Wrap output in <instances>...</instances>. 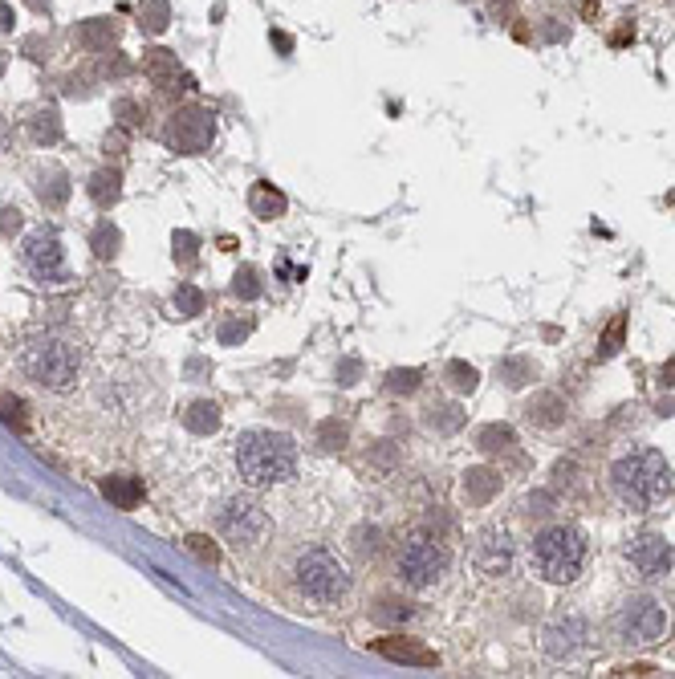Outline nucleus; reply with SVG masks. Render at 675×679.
Returning a JSON list of instances; mask_svg holds the SVG:
<instances>
[{"label": "nucleus", "mask_w": 675, "mask_h": 679, "mask_svg": "<svg viewBox=\"0 0 675 679\" xmlns=\"http://www.w3.org/2000/svg\"><path fill=\"white\" fill-rule=\"evenodd\" d=\"M610 492L619 497V505H627L631 513H651L655 505L667 501L671 492V468L655 448H639L627 452L610 464Z\"/></svg>", "instance_id": "obj_1"}, {"label": "nucleus", "mask_w": 675, "mask_h": 679, "mask_svg": "<svg viewBox=\"0 0 675 679\" xmlns=\"http://www.w3.org/2000/svg\"><path fill=\"white\" fill-rule=\"evenodd\" d=\"M236 468L253 488L285 484L297 472V444L281 431H244L236 440Z\"/></svg>", "instance_id": "obj_2"}, {"label": "nucleus", "mask_w": 675, "mask_h": 679, "mask_svg": "<svg viewBox=\"0 0 675 679\" xmlns=\"http://www.w3.org/2000/svg\"><path fill=\"white\" fill-rule=\"evenodd\" d=\"M21 370L45 391L61 395V391H74L78 375H82V350L78 342H70L66 334H41L25 346L21 354Z\"/></svg>", "instance_id": "obj_3"}, {"label": "nucleus", "mask_w": 675, "mask_h": 679, "mask_svg": "<svg viewBox=\"0 0 675 679\" xmlns=\"http://www.w3.org/2000/svg\"><path fill=\"white\" fill-rule=\"evenodd\" d=\"M529 566L537 578L570 586L586 566V533L578 525H549L529 545Z\"/></svg>", "instance_id": "obj_4"}, {"label": "nucleus", "mask_w": 675, "mask_h": 679, "mask_svg": "<svg viewBox=\"0 0 675 679\" xmlns=\"http://www.w3.org/2000/svg\"><path fill=\"white\" fill-rule=\"evenodd\" d=\"M293 582H297V590L305 598L318 602V606H334V602H342L350 594V570L330 549H305L301 558L293 562Z\"/></svg>", "instance_id": "obj_5"}, {"label": "nucleus", "mask_w": 675, "mask_h": 679, "mask_svg": "<svg viewBox=\"0 0 675 679\" xmlns=\"http://www.w3.org/2000/svg\"><path fill=\"white\" fill-rule=\"evenodd\" d=\"M448 566H452L448 545H444L440 537H427V533H415V537L403 545V553H399V578H403V586H411V590L436 586V582L448 574Z\"/></svg>", "instance_id": "obj_6"}, {"label": "nucleus", "mask_w": 675, "mask_h": 679, "mask_svg": "<svg viewBox=\"0 0 675 679\" xmlns=\"http://www.w3.org/2000/svg\"><path fill=\"white\" fill-rule=\"evenodd\" d=\"M610 631H615V639L627 643V647H655L667 635V610L655 598H631L615 614Z\"/></svg>", "instance_id": "obj_7"}, {"label": "nucleus", "mask_w": 675, "mask_h": 679, "mask_svg": "<svg viewBox=\"0 0 675 679\" xmlns=\"http://www.w3.org/2000/svg\"><path fill=\"white\" fill-rule=\"evenodd\" d=\"M212 139H216V118L204 106L175 110L167 118V127H163V143L171 151H179V155H204L212 147Z\"/></svg>", "instance_id": "obj_8"}, {"label": "nucleus", "mask_w": 675, "mask_h": 679, "mask_svg": "<svg viewBox=\"0 0 675 679\" xmlns=\"http://www.w3.org/2000/svg\"><path fill=\"white\" fill-rule=\"evenodd\" d=\"M216 533L232 545H257L269 533V513L253 497H232L216 509Z\"/></svg>", "instance_id": "obj_9"}, {"label": "nucleus", "mask_w": 675, "mask_h": 679, "mask_svg": "<svg viewBox=\"0 0 675 679\" xmlns=\"http://www.w3.org/2000/svg\"><path fill=\"white\" fill-rule=\"evenodd\" d=\"M21 257H25L29 273H33L37 281H53V277L66 273V249H61V240H57L53 232H45V228L25 236Z\"/></svg>", "instance_id": "obj_10"}, {"label": "nucleus", "mask_w": 675, "mask_h": 679, "mask_svg": "<svg viewBox=\"0 0 675 679\" xmlns=\"http://www.w3.org/2000/svg\"><path fill=\"white\" fill-rule=\"evenodd\" d=\"M627 562H631V570H635L639 578L655 582V578H663V574L671 570L675 553H671V545H667L659 533H643V537H635V541L627 545Z\"/></svg>", "instance_id": "obj_11"}, {"label": "nucleus", "mask_w": 675, "mask_h": 679, "mask_svg": "<svg viewBox=\"0 0 675 679\" xmlns=\"http://www.w3.org/2000/svg\"><path fill=\"white\" fill-rule=\"evenodd\" d=\"M472 566L484 578H505L513 570V541H509V533H501V529L480 533V541L472 545Z\"/></svg>", "instance_id": "obj_12"}, {"label": "nucleus", "mask_w": 675, "mask_h": 679, "mask_svg": "<svg viewBox=\"0 0 675 679\" xmlns=\"http://www.w3.org/2000/svg\"><path fill=\"white\" fill-rule=\"evenodd\" d=\"M586 639V623L578 619V614H562V619H554L545 631H541V651L549 659H570Z\"/></svg>", "instance_id": "obj_13"}, {"label": "nucleus", "mask_w": 675, "mask_h": 679, "mask_svg": "<svg viewBox=\"0 0 675 679\" xmlns=\"http://www.w3.org/2000/svg\"><path fill=\"white\" fill-rule=\"evenodd\" d=\"M375 651L391 663H407V667H436L440 655L432 647H423L415 639H403V635H391V639H375Z\"/></svg>", "instance_id": "obj_14"}, {"label": "nucleus", "mask_w": 675, "mask_h": 679, "mask_svg": "<svg viewBox=\"0 0 675 679\" xmlns=\"http://www.w3.org/2000/svg\"><path fill=\"white\" fill-rule=\"evenodd\" d=\"M143 74L167 94V90H183V86H175V78H188L179 70V61H175V53L171 49H151L147 57H143Z\"/></svg>", "instance_id": "obj_15"}, {"label": "nucleus", "mask_w": 675, "mask_h": 679, "mask_svg": "<svg viewBox=\"0 0 675 679\" xmlns=\"http://www.w3.org/2000/svg\"><path fill=\"white\" fill-rule=\"evenodd\" d=\"M114 41H118V25H114L110 17H90V21H82V25L74 29V45H78V49H90V53L110 49Z\"/></svg>", "instance_id": "obj_16"}, {"label": "nucleus", "mask_w": 675, "mask_h": 679, "mask_svg": "<svg viewBox=\"0 0 675 679\" xmlns=\"http://www.w3.org/2000/svg\"><path fill=\"white\" fill-rule=\"evenodd\" d=\"M102 497L114 505V509H135L143 501V480L139 476H110L102 484Z\"/></svg>", "instance_id": "obj_17"}, {"label": "nucleus", "mask_w": 675, "mask_h": 679, "mask_svg": "<svg viewBox=\"0 0 675 679\" xmlns=\"http://www.w3.org/2000/svg\"><path fill=\"white\" fill-rule=\"evenodd\" d=\"M501 492V476L493 472V468H472L468 476H464V497H468V505H488Z\"/></svg>", "instance_id": "obj_18"}, {"label": "nucleus", "mask_w": 675, "mask_h": 679, "mask_svg": "<svg viewBox=\"0 0 675 679\" xmlns=\"http://www.w3.org/2000/svg\"><path fill=\"white\" fill-rule=\"evenodd\" d=\"M37 196H41V204H49V208H61L70 200V175L61 171V167H49V171H41L37 175Z\"/></svg>", "instance_id": "obj_19"}, {"label": "nucleus", "mask_w": 675, "mask_h": 679, "mask_svg": "<svg viewBox=\"0 0 675 679\" xmlns=\"http://www.w3.org/2000/svg\"><path fill=\"white\" fill-rule=\"evenodd\" d=\"M249 208H253V216H261V220H277V216H285L289 200L273 188V183H257V188L249 192Z\"/></svg>", "instance_id": "obj_20"}, {"label": "nucleus", "mask_w": 675, "mask_h": 679, "mask_svg": "<svg viewBox=\"0 0 675 679\" xmlns=\"http://www.w3.org/2000/svg\"><path fill=\"white\" fill-rule=\"evenodd\" d=\"M118 196H122V171H114V167H102L94 179H90V200L106 212L110 204H118Z\"/></svg>", "instance_id": "obj_21"}, {"label": "nucleus", "mask_w": 675, "mask_h": 679, "mask_svg": "<svg viewBox=\"0 0 675 679\" xmlns=\"http://www.w3.org/2000/svg\"><path fill=\"white\" fill-rule=\"evenodd\" d=\"M525 415H529L537 427H558V423H566V403H562L558 395H537V399L525 407Z\"/></svg>", "instance_id": "obj_22"}, {"label": "nucleus", "mask_w": 675, "mask_h": 679, "mask_svg": "<svg viewBox=\"0 0 675 679\" xmlns=\"http://www.w3.org/2000/svg\"><path fill=\"white\" fill-rule=\"evenodd\" d=\"M183 427L196 431V436H212V431L220 427V407L216 403H192L188 411H183Z\"/></svg>", "instance_id": "obj_23"}, {"label": "nucleus", "mask_w": 675, "mask_h": 679, "mask_svg": "<svg viewBox=\"0 0 675 679\" xmlns=\"http://www.w3.org/2000/svg\"><path fill=\"white\" fill-rule=\"evenodd\" d=\"M29 135H33V143L53 147V143L61 139V118H57V110H37V114L29 118Z\"/></svg>", "instance_id": "obj_24"}, {"label": "nucleus", "mask_w": 675, "mask_h": 679, "mask_svg": "<svg viewBox=\"0 0 675 679\" xmlns=\"http://www.w3.org/2000/svg\"><path fill=\"white\" fill-rule=\"evenodd\" d=\"M167 21H171L167 0H143V5H139V29L143 33H163Z\"/></svg>", "instance_id": "obj_25"}, {"label": "nucleus", "mask_w": 675, "mask_h": 679, "mask_svg": "<svg viewBox=\"0 0 675 679\" xmlns=\"http://www.w3.org/2000/svg\"><path fill=\"white\" fill-rule=\"evenodd\" d=\"M476 444H480V452H509V448L517 444V436H513V427L493 423V427H484V431H480Z\"/></svg>", "instance_id": "obj_26"}, {"label": "nucleus", "mask_w": 675, "mask_h": 679, "mask_svg": "<svg viewBox=\"0 0 675 679\" xmlns=\"http://www.w3.org/2000/svg\"><path fill=\"white\" fill-rule=\"evenodd\" d=\"M423 423L432 427V431H456L460 423H464V411L460 407H427V415H423Z\"/></svg>", "instance_id": "obj_27"}, {"label": "nucleus", "mask_w": 675, "mask_h": 679, "mask_svg": "<svg viewBox=\"0 0 675 679\" xmlns=\"http://www.w3.org/2000/svg\"><path fill=\"white\" fill-rule=\"evenodd\" d=\"M371 619H375L379 627H395V623H407V619H411V606H407V602L387 598V602H379V606L371 610Z\"/></svg>", "instance_id": "obj_28"}, {"label": "nucleus", "mask_w": 675, "mask_h": 679, "mask_svg": "<svg viewBox=\"0 0 675 679\" xmlns=\"http://www.w3.org/2000/svg\"><path fill=\"white\" fill-rule=\"evenodd\" d=\"M232 293H236L240 301H253V297H261V273H257L253 265H244V269L232 277Z\"/></svg>", "instance_id": "obj_29"}, {"label": "nucleus", "mask_w": 675, "mask_h": 679, "mask_svg": "<svg viewBox=\"0 0 675 679\" xmlns=\"http://www.w3.org/2000/svg\"><path fill=\"white\" fill-rule=\"evenodd\" d=\"M497 375L505 379V387H525V383L537 375V370H533L529 362H521V358H509V362L497 366Z\"/></svg>", "instance_id": "obj_30"}, {"label": "nucleus", "mask_w": 675, "mask_h": 679, "mask_svg": "<svg viewBox=\"0 0 675 679\" xmlns=\"http://www.w3.org/2000/svg\"><path fill=\"white\" fill-rule=\"evenodd\" d=\"M200 310H204L200 289H196V285H179V289H175V314L192 318V314H200Z\"/></svg>", "instance_id": "obj_31"}, {"label": "nucleus", "mask_w": 675, "mask_h": 679, "mask_svg": "<svg viewBox=\"0 0 675 679\" xmlns=\"http://www.w3.org/2000/svg\"><path fill=\"white\" fill-rule=\"evenodd\" d=\"M444 375H448V383H452L456 391H476V379H480L468 362H448Z\"/></svg>", "instance_id": "obj_32"}, {"label": "nucleus", "mask_w": 675, "mask_h": 679, "mask_svg": "<svg viewBox=\"0 0 675 679\" xmlns=\"http://www.w3.org/2000/svg\"><path fill=\"white\" fill-rule=\"evenodd\" d=\"M118 240H122V236H118V228H114V224H98V232H94V240H90V244H94V253H98V257H114V253H118Z\"/></svg>", "instance_id": "obj_33"}, {"label": "nucleus", "mask_w": 675, "mask_h": 679, "mask_svg": "<svg viewBox=\"0 0 675 679\" xmlns=\"http://www.w3.org/2000/svg\"><path fill=\"white\" fill-rule=\"evenodd\" d=\"M419 370H391V375H387V391L391 395H411L415 387H419Z\"/></svg>", "instance_id": "obj_34"}, {"label": "nucleus", "mask_w": 675, "mask_h": 679, "mask_svg": "<svg viewBox=\"0 0 675 679\" xmlns=\"http://www.w3.org/2000/svg\"><path fill=\"white\" fill-rule=\"evenodd\" d=\"M175 257H179V265H192L196 261V236L192 232H175Z\"/></svg>", "instance_id": "obj_35"}, {"label": "nucleus", "mask_w": 675, "mask_h": 679, "mask_svg": "<svg viewBox=\"0 0 675 679\" xmlns=\"http://www.w3.org/2000/svg\"><path fill=\"white\" fill-rule=\"evenodd\" d=\"M188 549L196 553L200 562H220V549H216L208 537H188Z\"/></svg>", "instance_id": "obj_36"}, {"label": "nucleus", "mask_w": 675, "mask_h": 679, "mask_svg": "<svg viewBox=\"0 0 675 679\" xmlns=\"http://www.w3.org/2000/svg\"><path fill=\"white\" fill-rule=\"evenodd\" d=\"M0 419L13 423L17 431H25V427H29V423H25V415H21V403H17V399H0Z\"/></svg>", "instance_id": "obj_37"}, {"label": "nucleus", "mask_w": 675, "mask_h": 679, "mask_svg": "<svg viewBox=\"0 0 675 679\" xmlns=\"http://www.w3.org/2000/svg\"><path fill=\"white\" fill-rule=\"evenodd\" d=\"M623 318H615V322H610V330H606V338H602V358H610V354H615L619 350V342H623Z\"/></svg>", "instance_id": "obj_38"}, {"label": "nucleus", "mask_w": 675, "mask_h": 679, "mask_svg": "<svg viewBox=\"0 0 675 679\" xmlns=\"http://www.w3.org/2000/svg\"><path fill=\"white\" fill-rule=\"evenodd\" d=\"M342 440H346V427L338 419L322 423V448H342Z\"/></svg>", "instance_id": "obj_39"}, {"label": "nucleus", "mask_w": 675, "mask_h": 679, "mask_svg": "<svg viewBox=\"0 0 675 679\" xmlns=\"http://www.w3.org/2000/svg\"><path fill=\"white\" fill-rule=\"evenodd\" d=\"M127 70H131V61H127V57H118V53L102 61V74H106V78H110V74H114V78H122Z\"/></svg>", "instance_id": "obj_40"}, {"label": "nucleus", "mask_w": 675, "mask_h": 679, "mask_svg": "<svg viewBox=\"0 0 675 679\" xmlns=\"http://www.w3.org/2000/svg\"><path fill=\"white\" fill-rule=\"evenodd\" d=\"M244 334H249V322H228V326L220 330V342H224V346H232V342H240Z\"/></svg>", "instance_id": "obj_41"}, {"label": "nucleus", "mask_w": 675, "mask_h": 679, "mask_svg": "<svg viewBox=\"0 0 675 679\" xmlns=\"http://www.w3.org/2000/svg\"><path fill=\"white\" fill-rule=\"evenodd\" d=\"M21 228V212L17 208H0V236H9Z\"/></svg>", "instance_id": "obj_42"}, {"label": "nucleus", "mask_w": 675, "mask_h": 679, "mask_svg": "<svg viewBox=\"0 0 675 679\" xmlns=\"http://www.w3.org/2000/svg\"><path fill=\"white\" fill-rule=\"evenodd\" d=\"M273 45H277V49H281V53H289V49H293V37H289V33H281V29H277V33H273Z\"/></svg>", "instance_id": "obj_43"}, {"label": "nucleus", "mask_w": 675, "mask_h": 679, "mask_svg": "<svg viewBox=\"0 0 675 679\" xmlns=\"http://www.w3.org/2000/svg\"><path fill=\"white\" fill-rule=\"evenodd\" d=\"M29 9H37V13H49V0H25Z\"/></svg>", "instance_id": "obj_44"}, {"label": "nucleus", "mask_w": 675, "mask_h": 679, "mask_svg": "<svg viewBox=\"0 0 675 679\" xmlns=\"http://www.w3.org/2000/svg\"><path fill=\"white\" fill-rule=\"evenodd\" d=\"M663 383H667V387H671V383H675V362H671V366H667V370H663Z\"/></svg>", "instance_id": "obj_45"}, {"label": "nucleus", "mask_w": 675, "mask_h": 679, "mask_svg": "<svg viewBox=\"0 0 675 679\" xmlns=\"http://www.w3.org/2000/svg\"><path fill=\"white\" fill-rule=\"evenodd\" d=\"M9 25H13V21H9V9L0 5V29H9Z\"/></svg>", "instance_id": "obj_46"}, {"label": "nucleus", "mask_w": 675, "mask_h": 679, "mask_svg": "<svg viewBox=\"0 0 675 679\" xmlns=\"http://www.w3.org/2000/svg\"><path fill=\"white\" fill-rule=\"evenodd\" d=\"M0 147H5V127H0Z\"/></svg>", "instance_id": "obj_47"}, {"label": "nucleus", "mask_w": 675, "mask_h": 679, "mask_svg": "<svg viewBox=\"0 0 675 679\" xmlns=\"http://www.w3.org/2000/svg\"><path fill=\"white\" fill-rule=\"evenodd\" d=\"M0 66H5V61H0Z\"/></svg>", "instance_id": "obj_48"}]
</instances>
